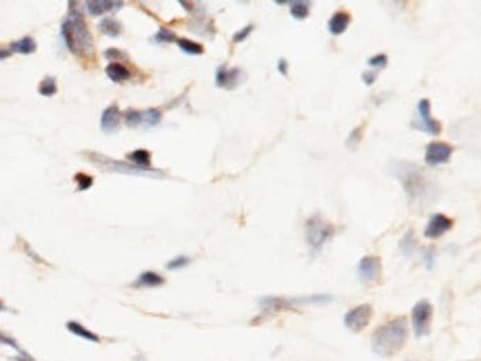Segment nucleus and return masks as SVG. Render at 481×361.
Segmentation results:
<instances>
[{
    "label": "nucleus",
    "instance_id": "nucleus-17",
    "mask_svg": "<svg viewBox=\"0 0 481 361\" xmlns=\"http://www.w3.org/2000/svg\"><path fill=\"white\" fill-rule=\"evenodd\" d=\"M104 74L109 80L123 84V82H129L131 78H134V74H131V69L127 65H120V63H109L104 69Z\"/></svg>",
    "mask_w": 481,
    "mask_h": 361
},
{
    "label": "nucleus",
    "instance_id": "nucleus-33",
    "mask_svg": "<svg viewBox=\"0 0 481 361\" xmlns=\"http://www.w3.org/2000/svg\"><path fill=\"white\" fill-rule=\"evenodd\" d=\"M253 29H255V25H253V22H249V25H246V27H242V29H239V31H235V33H233V45H239V42H242V40H246V38H249V35H251V33H253Z\"/></svg>",
    "mask_w": 481,
    "mask_h": 361
},
{
    "label": "nucleus",
    "instance_id": "nucleus-19",
    "mask_svg": "<svg viewBox=\"0 0 481 361\" xmlns=\"http://www.w3.org/2000/svg\"><path fill=\"white\" fill-rule=\"evenodd\" d=\"M136 288H158V286H164V278L160 273L155 271H144L138 275V280L134 282Z\"/></svg>",
    "mask_w": 481,
    "mask_h": 361
},
{
    "label": "nucleus",
    "instance_id": "nucleus-36",
    "mask_svg": "<svg viewBox=\"0 0 481 361\" xmlns=\"http://www.w3.org/2000/svg\"><path fill=\"white\" fill-rule=\"evenodd\" d=\"M362 131H364L362 127H357V129L353 131V134H351V138L346 140V147H348V149H357L359 138H362Z\"/></svg>",
    "mask_w": 481,
    "mask_h": 361
},
{
    "label": "nucleus",
    "instance_id": "nucleus-1",
    "mask_svg": "<svg viewBox=\"0 0 481 361\" xmlns=\"http://www.w3.org/2000/svg\"><path fill=\"white\" fill-rule=\"evenodd\" d=\"M393 173L402 179L408 200H411L417 209H426L432 200H437L439 188L435 186V182H430L415 164H408V162L393 164Z\"/></svg>",
    "mask_w": 481,
    "mask_h": 361
},
{
    "label": "nucleus",
    "instance_id": "nucleus-8",
    "mask_svg": "<svg viewBox=\"0 0 481 361\" xmlns=\"http://www.w3.org/2000/svg\"><path fill=\"white\" fill-rule=\"evenodd\" d=\"M413 332L415 337H426L430 332V323H432V306L428 299H419L413 306Z\"/></svg>",
    "mask_w": 481,
    "mask_h": 361
},
{
    "label": "nucleus",
    "instance_id": "nucleus-39",
    "mask_svg": "<svg viewBox=\"0 0 481 361\" xmlns=\"http://www.w3.org/2000/svg\"><path fill=\"white\" fill-rule=\"evenodd\" d=\"M375 78H377L375 71H368V74H364V76H362L364 84H368V87H370V84H375Z\"/></svg>",
    "mask_w": 481,
    "mask_h": 361
},
{
    "label": "nucleus",
    "instance_id": "nucleus-30",
    "mask_svg": "<svg viewBox=\"0 0 481 361\" xmlns=\"http://www.w3.org/2000/svg\"><path fill=\"white\" fill-rule=\"evenodd\" d=\"M123 122H125L127 127H131V129H140V127H142V115H140L138 109H127V111L123 113Z\"/></svg>",
    "mask_w": 481,
    "mask_h": 361
},
{
    "label": "nucleus",
    "instance_id": "nucleus-42",
    "mask_svg": "<svg viewBox=\"0 0 481 361\" xmlns=\"http://www.w3.org/2000/svg\"><path fill=\"white\" fill-rule=\"evenodd\" d=\"M11 56V51L9 49H5V47H0V60H7Z\"/></svg>",
    "mask_w": 481,
    "mask_h": 361
},
{
    "label": "nucleus",
    "instance_id": "nucleus-27",
    "mask_svg": "<svg viewBox=\"0 0 481 361\" xmlns=\"http://www.w3.org/2000/svg\"><path fill=\"white\" fill-rule=\"evenodd\" d=\"M400 248H402V252L404 255H415V250H417V239H415V231H406V235H404V239L400 242Z\"/></svg>",
    "mask_w": 481,
    "mask_h": 361
},
{
    "label": "nucleus",
    "instance_id": "nucleus-3",
    "mask_svg": "<svg viewBox=\"0 0 481 361\" xmlns=\"http://www.w3.org/2000/svg\"><path fill=\"white\" fill-rule=\"evenodd\" d=\"M406 339H408V319L406 317H393L372 332L370 346H372V353L375 355L391 357V355L402 351V348L406 346Z\"/></svg>",
    "mask_w": 481,
    "mask_h": 361
},
{
    "label": "nucleus",
    "instance_id": "nucleus-12",
    "mask_svg": "<svg viewBox=\"0 0 481 361\" xmlns=\"http://www.w3.org/2000/svg\"><path fill=\"white\" fill-rule=\"evenodd\" d=\"M452 228V220L448 218V215H443V213H435V215H430V220L426 222L424 226V235L428 239H439L443 237L448 231Z\"/></svg>",
    "mask_w": 481,
    "mask_h": 361
},
{
    "label": "nucleus",
    "instance_id": "nucleus-23",
    "mask_svg": "<svg viewBox=\"0 0 481 361\" xmlns=\"http://www.w3.org/2000/svg\"><path fill=\"white\" fill-rule=\"evenodd\" d=\"M98 29H100V33L109 35V38H118V35L123 33V25H120L116 18H102Z\"/></svg>",
    "mask_w": 481,
    "mask_h": 361
},
{
    "label": "nucleus",
    "instance_id": "nucleus-40",
    "mask_svg": "<svg viewBox=\"0 0 481 361\" xmlns=\"http://www.w3.org/2000/svg\"><path fill=\"white\" fill-rule=\"evenodd\" d=\"M278 71H280V74H282V76H286V74H288V63H286V60H284V58H282V60H280V63H278Z\"/></svg>",
    "mask_w": 481,
    "mask_h": 361
},
{
    "label": "nucleus",
    "instance_id": "nucleus-25",
    "mask_svg": "<svg viewBox=\"0 0 481 361\" xmlns=\"http://www.w3.org/2000/svg\"><path fill=\"white\" fill-rule=\"evenodd\" d=\"M140 115H142V127L144 129L158 127L162 122V111L160 109H144V111H140Z\"/></svg>",
    "mask_w": 481,
    "mask_h": 361
},
{
    "label": "nucleus",
    "instance_id": "nucleus-21",
    "mask_svg": "<svg viewBox=\"0 0 481 361\" xmlns=\"http://www.w3.org/2000/svg\"><path fill=\"white\" fill-rule=\"evenodd\" d=\"M36 40L31 38V35H25V38H20V40H14L11 42L7 49L11 51V54H22V56H29V54H33L36 51Z\"/></svg>",
    "mask_w": 481,
    "mask_h": 361
},
{
    "label": "nucleus",
    "instance_id": "nucleus-29",
    "mask_svg": "<svg viewBox=\"0 0 481 361\" xmlns=\"http://www.w3.org/2000/svg\"><path fill=\"white\" fill-rule=\"evenodd\" d=\"M175 40H178V35H175V31L169 29V27H160L158 33L153 35V42H155V45H169V42H175Z\"/></svg>",
    "mask_w": 481,
    "mask_h": 361
},
{
    "label": "nucleus",
    "instance_id": "nucleus-34",
    "mask_svg": "<svg viewBox=\"0 0 481 361\" xmlns=\"http://www.w3.org/2000/svg\"><path fill=\"white\" fill-rule=\"evenodd\" d=\"M74 179H76V184H78V191H87V188L93 186V177L87 175V173H76Z\"/></svg>",
    "mask_w": 481,
    "mask_h": 361
},
{
    "label": "nucleus",
    "instance_id": "nucleus-38",
    "mask_svg": "<svg viewBox=\"0 0 481 361\" xmlns=\"http://www.w3.org/2000/svg\"><path fill=\"white\" fill-rule=\"evenodd\" d=\"M422 255H424V264H426V268H432V255H435V250H432L430 246L422 250Z\"/></svg>",
    "mask_w": 481,
    "mask_h": 361
},
{
    "label": "nucleus",
    "instance_id": "nucleus-41",
    "mask_svg": "<svg viewBox=\"0 0 481 361\" xmlns=\"http://www.w3.org/2000/svg\"><path fill=\"white\" fill-rule=\"evenodd\" d=\"M14 361H33V357H31V355H27L25 351H22V353H20Z\"/></svg>",
    "mask_w": 481,
    "mask_h": 361
},
{
    "label": "nucleus",
    "instance_id": "nucleus-16",
    "mask_svg": "<svg viewBox=\"0 0 481 361\" xmlns=\"http://www.w3.org/2000/svg\"><path fill=\"white\" fill-rule=\"evenodd\" d=\"M329 33H333V35H342L348 27H351V14H348V11H344V9H340V11H335V14L329 18Z\"/></svg>",
    "mask_w": 481,
    "mask_h": 361
},
{
    "label": "nucleus",
    "instance_id": "nucleus-37",
    "mask_svg": "<svg viewBox=\"0 0 481 361\" xmlns=\"http://www.w3.org/2000/svg\"><path fill=\"white\" fill-rule=\"evenodd\" d=\"M0 344L14 348V351H18V353H22V348L18 346V342L14 339V337H9V335H5V332H0Z\"/></svg>",
    "mask_w": 481,
    "mask_h": 361
},
{
    "label": "nucleus",
    "instance_id": "nucleus-28",
    "mask_svg": "<svg viewBox=\"0 0 481 361\" xmlns=\"http://www.w3.org/2000/svg\"><path fill=\"white\" fill-rule=\"evenodd\" d=\"M38 93L45 95V98H52V95H56V93H58V82H56V78L47 76V78L38 84Z\"/></svg>",
    "mask_w": 481,
    "mask_h": 361
},
{
    "label": "nucleus",
    "instance_id": "nucleus-22",
    "mask_svg": "<svg viewBox=\"0 0 481 361\" xmlns=\"http://www.w3.org/2000/svg\"><path fill=\"white\" fill-rule=\"evenodd\" d=\"M189 29H191V31H198V33H202V35H209V38L215 33L213 22L207 20V16H198L196 20H191V22H189Z\"/></svg>",
    "mask_w": 481,
    "mask_h": 361
},
{
    "label": "nucleus",
    "instance_id": "nucleus-31",
    "mask_svg": "<svg viewBox=\"0 0 481 361\" xmlns=\"http://www.w3.org/2000/svg\"><path fill=\"white\" fill-rule=\"evenodd\" d=\"M386 65H388V56L386 54H377V56L368 58V67H370V71H375V74L379 69H386Z\"/></svg>",
    "mask_w": 481,
    "mask_h": 361
},
{
    "label": "nucleus",
    "instance_id": "nucleus-18",
    "mask_svg": "<svg viewBox=\"0 0 481 361\" xmlns=\"http://www.w3.org/2000/svg\"><path fill=\"white\" fill-rule=\"evenodd\" d=\"M125 162H129V164H134V166L142 168V171H155V168L151 166V151H147V149H136V151H131V153L127 155Z\"/></svg>",
    "mask_w": 481,
    "mask_h": 361
},
{
    "label": "nucleus",
    "instance_id": "nucleus-9",
    "mask_svg": "<svg viewBox=\"0 0 481 361\" xmlns=\"http://www.w3.org/2000/svg\"><path fill=\"white\" fill-rule=\"evenodd\" d=\"M246 74L242 69H237V67H218V71H215V87L218 89H226V91H233L237 89L239 84L244 82Z\"/></svg>",
    "mask_w": 481,
    "mask_h": 361
},
{
    "label": "nucleus",
    "instance_id": "nucleus-11",
    "mask_svg": "<svg viewBox=\"0 0 481 361\" xmlns=\"http://www.w3.org/2000/svg\"><path fill=\"white\" fill-rule=\"evenodd\" d=\"M452 158V147L446 142H430L424 153V162L426 166H441L448 164Z\"/></svg>",
    "mask_w": 481,
    "mask_h": 361
},
{
    "label": "nucleus",
    "instance_id": "nucleus-6",
    "mask_svg": "<svg viewBox=\"0 0 481 361\" xmlns=\"http://www.w3.org/2000/svg\"><path fill=\"white\" fill-rule=\"evenodd\" d=\"M87 158L95 164H100L104 171H116V173H129V175H153V177H164L162 171H142V168L129 164V162H120V160H113V158H107V155H100V153H93L89 151Z\"/></svg>",
    "mask_w": 481,
    "mask_h": 361
},
{
    "label": "nucleus",
    "instance_id": "nucleus-15",
    "mask_svg": "<svg viewBox=\"0 0 481 361\" xmlns=\"http://www.w3.org/2000/svg\"><path fill=\"white\" fill-rule=\"evenodd\" d=\"M123 7H125L123 0H89V3H85V9H87L89 16H102V14L118 11Z\"/></svg>",
    "mask_w": 481,
    "mask_h": 361
},
{
    "label": "nucleus",
    "instance_id": "nucleus-7",
    "mask_svg": "<svg viewBox=\"0 0 481 361\" xmlns=\"http://www.w3.org/2000/svg\"><path fill=\"white\" fill-rule=\"evenodd\" d=\"M413 127L417 131H424L428 136H439L441 134V125L437 122L435 118L430 113V100H419L417 102V109H415V122Z\"/></svg>",
    "mask_w": 481,
    "mask_h": 361
},
{
    "label": "nucleus",
    "instance_id": "nucleus-32",
    "mask_svg": "<svg viewBox=\"0 0 481 361\" xmlns=\"http://www.w3.org/2000/svg\"><path fill=\"white\" fill-rule=\"evenodd\" d=\"M104 58L109 60V63H120V65H125L127 60H129L127 51H120V49H107V51H104Z\"/></svg>",
    "mask_w": 481,
    "mask_h": 361
},
{
    "label": "nucleus",
    "instance_id": "nucleus-10",
    "mask_svg": "<svg viewBox=\"0 0 481 361\" xmlns=\"http://www.w3.org/2000/svg\"><path fill=\"white\" fill-rule=\"evenodd\" d=\"M370 317H372V306L370 304H359V306L351 308L344 315V326L348 330H353V332H359L370 321Z\"/></svg>",
    "mask_w": 481,
    "mask_h": 361
},
{
    "label": "nucleus",
    "instance_id": "nucleus-4",
    "mask_svg": "<svg viewBox=\"0 0 481 361\" xmlns=\"http://www.w3.org/2000/svg\"><path fill=\"white\" fill-rule=\"evenodd\" d=\"M333 297L331 295H306V297H260V306L264 315L269 312H282V310H293L306 304H331Z\"/></svg>",
    "mask_w": 481,
    "mask_h": 361
},
{
    "label": "nucleus",
    "instance_id": "nucleus-26",
    "mask_svg": "<svg viewBox=\"0 0 481 361\" xmlns=\"http://www.w3.org/2000/svg\"><path fill=\"white\" fill-rule=\"evenodd\" d=\"M175 45H178L180 49H182L184 54H189V56H202V54H204V47H202L200 42H194V40L178 38V40H175Z\"/></svg>",
    "mask_w": 481,
    "mask_h": 361
},
{
    "label": "nucleus",
    "instance_id": "nucleus-43",
    "mask_svg": "<svg viewBox=\"0 0 481 361\" xmlns=\"http://www.w3.org/2000/svg\"><path fill=\"white\" fill-rule=\"evenodd\" d=\"M3 310H7V306H5L3 302H0V312H3Z\"/></svg>",
    "mask_w": 481,
    "mask_h": 361
},
{
    "label": "nucleus",
    "instance_id": "nucleus-35",
    "mask_svg": "<svg viewBox=\"0 0 481 361\" xmlns=\"http://www.w3.org/2000/svg\"><path fill=\"white\" fill-rule=\"evenodd\" d=\"M189 264H191V257L180 255V257H175V259H171V262H166V268H169V271H178V268L189 266Z\"/></svg>",
    "mask_w": 481,
    "mask_h": 361
},
{
    "label": "nucleus",
    "instance_id": "nucleus-13",
    "mask_svg": "<svg viewBox=\"0 0 481 361\" xmlns=\"http://www.w3.org/2000/svg\"><path fill=\"white\" fill-rule=\"evenodd\" d=\"M357 275L364 284H372L381 278V262L375 255H366L362 262L357 264Z\"/></svg>",
    "mask_w": 481,
    "mask_h": 361
},
{
    "label": "nucleus",
    "instance_id": "nucleus-20",
    "mask_svg": "<svg viewBox=\"0 0 481 361\" xmlns=\"http://www.w3.org/2000/svg\"><path fill=\"white\" fill-rule=\"evenodd\" d=\"M67 330L71 332V335H76V337H80V339H87V342H91V344H100L102 339L95 332H91L89 328H85L82 326L80 321H67Z\"/></svg>",
    "mask_w": 481,
    "mask_h": 361
},
{
    "label": "nucleus",
    "instance_id": "nucleus-5",
    "mask_svg": "<svg viewBox=\"0 0 481 361\" xmlns=\"http://www.w3.org/2000/svg\"><path fill=\"white\" fill-rule=\"evenodd\" d=\"M338 233V228H335L331 222L322 220L320 215H313V218L306 220V242L310 246V255H317L322 250V246L331 242L333 235Z\"/></svg>",
    "mask_w": 481,
    "mask_h": 361
},
{
    "label": "nucleus",
    "instance_id": "nucleus-2",
    "mask_svg": "<svg viewBox=\"0 0 481 361\" xmlns=\"http://www.w3.org/2000/svg\"><path fill=\"white\" fill-rule=\"evenodd\" d=\"M60 35L67 45V49L74 56H91L93 54V38L82 16L78 3H69V16L60 27Z\"/></svg>",
    "mask_w": 481,
    "mask_h": 361
},
{
    "label": "nucleus",
    "instance_id": "nucleus-24",
    "mask_svg": "<svg viewBox=\"0 0 481 361\" xmlns=\"http://www.w3.org/2000/svg\"><path fill=\"white\" fill-rule=\"evenodd\" d=\"M288 9H291V16L295 20H306L310 16V3L306 0H293V3H288Z\"/></svg>",
    "mask_w": 481,
    "mask_h": 361
},
{
    "label": "nucleus",
    "instance_id": "nucleus-14",
    "mask_svg": "<svg viewBox=\"0 0 481 361\" xmlns=\"http://www.w3.org/2000/svg\"><path fill=\"white\" fill-rule=\"evenodd\" d=\"M120 125H123V113H120L118 104H109L100 115V129L104 134H118Z\"/></svg>",
    "mask_w": 481,
    "mask_h": 361
}]
</instances>
